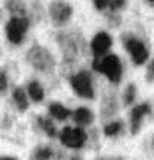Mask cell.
I'll use <instances>...</instances> for the list:
<instances>
[{"label": "cell", "instance_id": "20", "mask_svg": "<svg viewBox=\"0 0 154 160\" xmlns=\"http://www.w3.org/2000/svg\"><path fill=\"white\" fill-rule=\"evenodd\" d=\"M7 11L12 13V17H27V9L21 0H9L7 2Z\"/></svg>", "mask_w": 154, "mask_h": 160}, {"label": "cell", "instance_id": "30", "mask_svg": "<svg viewBox=\"0 0 154 160\" xmlns=\"http://www.w3.org/2000/svg\"><path fill=\"white\" fill-rule=\"evenodd\" d=\"M153 147H154V138H153Z\"/></svg>", "mask_w": 154, "mask_h": 160}, {"label": "cell", "instance_id": "11", "mask_svg": "<svg viewBox=\"0 0 154 160\" xmlns=\"http://www.w3.org/2000/svg\"><path fill=\"white\" fill-rule=\"evenodd\" d=\"M68 156L65 150L55 147L52 144H40L30 156V160H67Z\"/></svg>", "mask_w": 154, "mask_h": 160}, {"label": "cell", "instance_id": "26", "mask_svg": "<svg viewBox=\"0 0 154 160\" xmlns=\"http://www.w3.org/2000/svg\"><path fill=\"white\" fill-rule=\"evenodd\" d=\"M0 160H18L17 157H11V156H2Z\"/></svg>", "mask_w": 154, "mask_h": 160}, {"label": "cell", "instance_id": "17", "mask_svg": "<svg viewBox=\"0 0 154 160\" xmlns=\"http://www.w3.org/2000/svg\"><path fill=\"white\" fill-rule=\"evenodd\" d=\"M126 131V123L122 119H114L105 122L102 126V135L105 138H119L122 137Z\"/></svg>", "mask_w": 154, "mask_h": 160}, {"label": "cell", "instance_id": "18", "mask_svg": "<svg viewBox=\"0 0 154 160\" xmlns=\"http://www.w3.org/2000/svg\"><path fill=\"white\" fill-rule=\"evenodd\" d=\"M12 99L15 102V107L18 108V111L25 113L30 107V98L27 91L24 89L22 86H15L12 91Z\"/></svg>", "mask_w": 154, "mask_h": 160}, {"label": "cell", "instance_id": "12", "mask_svg": "<svg viewBox=\"0 0 154 160\" xmlns=\"http://www.w3.org/2000/svg\"><path fill=\"white\" fill-rule=\"evenodd\" d=\"M111 48H113V37L107 31H98L89 43V51L92 53V58H101L107 55L110 53Z\"/></svg>", "mask_w": 154, "mask_h": 160}, {"label": "cell", "instance_id": "2", "mask_svg": "<svg viewBox=\"0 0 154 160\" xmlns=\"http://www.w3.org/2000/svg\"><path fill=\"white\" fill-rule=\"evenodd\" d=\"M92 71L98 74H102L113 86H117L122 83L123 79V62L119 55L116 53H107L101 58H92Z\"/></svg>", "mask_w": 154, "mask_h": 160}, {"label": "cell", "instance_id": "29", "mask_svg": "<svg viewBox=\"0 0 154 160\" xmlns=\"http://www.w3.org/2000/svg\"><path fill=\"white\" fill-rule=\"evenodd\" d=\"M97 160H107V159H104V157H99V159H97Z\"/></svg>", "mask_w": 154, "mask_h": 160}, {"label": "cell", "instance_id": "19", "mask_svg": "<svg viewBox=\"0 0 154 160\" xmlns=\"http://www.w3.org/2000/svg\"><path fill=\"white\" fill-rule=\"evenodd\" d=\"M138 98V88L133 83H127L120 95V102L123 107H132L135 105V101Z\"/></svg>", "mask_w": 154, "mask_h": 160}, {"label": "cell", "instance_id": "3", "mask_svg": "<svg viewBox=\"0 0 154 160\" xmlns=\"http://www.w3.org/2000/svg\"><path fill=\"white\" fill-rule=\"evenodd\" d=\"M70 88L76 97L85 101H93L97 98V88L92 71L85 68H79L74 74L70 76L68 79Z\"/></svg>", "mask_w": 154, "mask_h": 160}, {"label": "cell", "instance_id": "27", "mask_svg": "<svg viewBox=\"0 0 154 160\" xmlns=\"http://www.w3.org/2000/svg\"><path fill=\"white\" fill-rule=\"evenodd\" d=\"M145 2H147V3H148V5L154 6V0H145Z\"/></svg>", "mask_w": 154, "mask_h": 160}, {"label": "cell", "instance_id": "7", "mask_svg": "<svg viewBox=\"0 0 154 160\" xmlns=\"http://www.w3.org/2000/svg\"><path fill=\"white\" fill-rule=\"evenodd\" d=\"M30 28L28 17H12L6 24V36L7 40L13 45H21L24 37Z\"/></svg>", "mask_w": 154, "mask_h": 160}, {"label": "cell", "instance_id": "28", "mask_svg": "<svg viewBox=\"0 0 154 160\" xmlns=\"http://www.w3.org/2000/svg\"><path fill=\"white\" fill-rule=\"evenodd\" d=\"M110 160H123L122 157H113V159H110Z\"/></svg>", "mask_w": 154, "mask_h": 160}, {"label": "cell", "instance_id": "22", "mask_svg": "<svg viewBox=\"0 0 154 160\" xmlns=\"http://www.w3.org/2000/svg\"><path fill=\"white\" fill-rule=\"evenodd\" d=\"M127 0H108V8L111 12H119L126 6Z\"/></svg>", "mask_w": 154, "mask_h": 160}, {"label": "cell", "instance_id": "9", "mask_svg": "<svg viewBox=\"0 0 154 160\" xmlns=\"http://www.w3.org/2000/svg\"><path fill=\"white\" fill-rule=\"evenodd\" d=\"M47 13H49V18L53 25L65 27L73 17V8L70 3L64 2V0H53L49 5Z\"/></svg>", "mask_w": 154, "mask_h": 160}, {"label": "cell", "instance_id": "4", "mask_svg": "<svg viewBox=\"0 0 154 160\" xmlns=\"http://www.w3.org/2000/svg\"><path fill=\"white\" fill-rule=\"evenodd\" d=\"M27 62L42 74H52L57 68V61L52 52L42 45H33L25 55Z\"/></svg>", "mask_w": 154, "mask_h": 160}, {"label": "cell", "instance_id": "5", "mask_svg": "<svg viewBox=\"0 0 154 160\" xmlns=\"http://www.w3.org/2000/svg\"><path fill=\"white\" fill-rule=\"evenodd\" d=\"M58 141L64 148L79 151L87 145V131L74 125H65L62 129H59Z\"/></svg>", "mask_w": 154, "mask_h": 160}, {"label": "cell", "instance_id": "15", "mask_svg": "<svg viewBox=\"0 0 154 160\" xmlns=\"http://www.w3.org/2000/svg\"><path fill=\"white\" fill-rule=\"evenodd\" d=\"M71 113H73V110H70L61 101H51L47 104V116H51L58 123H65L67 120H70Z\"/></svg>", "mask_w": 154, "mask_h": 160}, {"label": "cell", "instance_id": "23", "mask_svg": "<svg viewBox=\"0 0 154 160\" xmlns=\"http://www.w3.org/2000/svg\"><path fill=\"white\" fill-rule=\"evenodd\" d=\"M145 80L148 83H154V58L150 59L147 64V68H145Z\"/></svg>", "mask_w": 154, "mask_h": 160}, {"label": "cell", "instance_id": "6", "mask_svg": "<svg viewBox=\"0 0 154 160\" xmlns=\"http://www.w3.org/2000/svg\"><path fill=\"white\" fill-rule=\"evenodd\" d=\"M123 46H125L126 52L129 53L133 65L139 67V65H144V64L148 61L150 51H148V48H147V45L139 37L132 36V34L123 36Z\"/></svg>", "mask_w": 154, "mask_h": 160}, {"label": "cell", "instance_id": "24", "mask_svg": "<svg viewBox=\"0 0 154 160\" xmlns=\"http://www.w3.org/2000/svg\"><path fill=\"white\" fill-rule=\"evenodd\" d=\"M97 11H105L108 8V0H92Z\"/></svg>", "mask_w": 154, "mask_h": 160}, {"label": "cell", "instance_id": "16", "mask_svg": "<svg viewBox=\"0 0 154 160\" xmlns=\"http://www.w3.org/2000/svg\"><path fill=\"white\" fill-rule=\"evenodd\" d=\"M25 91L28 93V98L33 101L34 104H42L46 98V88L45 85L39 82V80H28L27 86H25Z\"/></svg>", "mask_w": 154, "mask_h": 160}, {"label": "cell", "instance_id": "14", "mask_svg": "<svg viewBox=\"0 0 154 160\" xmlns=\"http://www.w3.org/2000/svg\"><path fill=\"white\" fill-rule=\"evenodd\" d=\"M36 126L39 128L40 132H43L49 139H55L58 138L59 129L57 126V122L47 114H37L36 116Z\"/></svg>", "mask_w": 154, "mask_h": 160}, {"label": "cell", "instance_id": "10", "mask_svg": "<svg viewBox=\"0 0 154 160\" xmlns=\"http://www.w3.org/2000/svg\"><path fill=\"white\" fill-rule=\"evenodd\" d=\"M150 114H151V104L148 101L132 105L131 111H129V131H131V135L135 137L141 132L144 120Z\"/></svg>", "mask_w": 154, "mask_h": 160}, {"label": "cell", "instance_id": "8", "mask_svg": "<svg viewBox=\"0 0 154 160\" xmlns=\"http://www.w3.org/2000/svg\"><path fill=\"white\" fill-rule=\"evenodd\" d=\"M120 98L113 89H108L104 92L102 98H101V104H99V120L105 123L108 120L114 119L120 111Z\"/></svg>", "mask_w": 154, "mask_h": 160}, {"label": "cell", "instance_id": "13", "mask_svg": "<svg viewBox=\"0 0 154 160\" xmlns=\"http://www.w3.org/2000/svg\"><path fill=\"white\" fill-rule=\"evenodd\" d=\"M71 120H73V125L79 126V128H85L89 129L91 126H93L95 120H97V114L95 111L87 107V105H79L73 110L71 113Z\"/></svg>", "mask_w": 154, "mask_h": 160}, {"label": "cell", "instance_id": "1", "mask_svg": "<svg viewBox=\"0 0 154 160\" xmlns=\"http://www.w3.org/2000/svg\"><path fill=\"white\" fill-rule=\"evenodd\" d=\"M57 43L61 51V65L59 74L64 79H70V76L77 71V64L80 57H83L87 51V45L83 34L77 30H61L57 33Z\"/></svg>", "mask_w": 154, "mask_h": 160}, {"label": "cell", "instance_id": "25", "mask_svg": "<svg viewBox=\"0 0 154 160\" xmlns=\"http://www.w3.org/2000/svg\"><path fill=\"white\" fill-rule=\"evenodd\" d=\"M68 160H85V159L82 157V154H79V153L76 151V153H73V154L68 156Z\"/></svg>", "mask_w": 154, "mask_h": 160}, {"label": "cell", "instance_id": "21", "mask_svg": "<svg viewBox=\"0 0 154 160\" xmlns=\"http://www.w3.org/2000/svg\"><path fill=\"white\" fill-rule=\"evenodd\" d=\"M9 88V76L6 70H0V95H5Z\"/></svg>", "mask_w": 154, "mask_h": 160}]
</instances>
